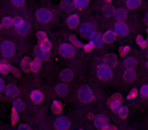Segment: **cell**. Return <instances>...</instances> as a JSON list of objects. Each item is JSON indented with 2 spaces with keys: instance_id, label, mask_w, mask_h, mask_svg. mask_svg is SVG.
I'll return each instance as SVG.
<instances>
[{
  "instance_id": "39",
  "label": "cell",
  "mask_w": 148,
  "mask_h": 130,
  "mask_svg": "<svg viewBox=\"0 0 148 130\" xmlns=\"http://www.w3.org/2000/svg\"><path fill=\"white\" fill-rule=\"evenodd\" d=\"M129 51H130L129 46H122V47L120 48V55L121 56L127 55V54L129 53Z\"/></svg>"
},
{
  "instance_id": "2",
  "label": "cell",
  "mask_w": 148,
  "mask_h": 130,
  "mask_svg": "<svg viewBox=\"0 0 148 130\" xmlns=\"http://www.w3.org/2000/svg\"><path fill=\"white\" fill-rule=\"evenodd\" d=\"M78 98L82 103H90L93 99V94L91 91L90 87L84 85V87H81L78 89Z\"/></svg>"
},
{
  "instance_id": "45",
  "label": "cell",
  "mask_w": 148,
  "mask_h": 130,
  "mask_svg": "<svg viewBox=\"0 0 148 130\" xmlns=\"http://www.w3.org/2000/svg\"><path fill=\"white\" fill-rule=\"evenodd\" d=\"M101 130H117V128L113 125H107L106 127H103V129H101Z\"/></svg>"
},
{
  "instance_id": "49",
  "label": "cell",
  "mask_w": 148,
  "mask_h": 130,
  "mask_svg": "<svg viewBox=\"0 0 148 130\" xmlns=\"http://www.w3.org/2000/svg\"><path fill=\"white\" fill-rule=\"evenodd\" d=\"M105 1H106V2H108V3H110L112 1V0H105Z\"/></svg>"
},
{
  "instance_id": "3",
  "label": "cell",
  "mask_w": 148,
  "mask_h": 130,
  "mask_svg": "<svg viewBox=\"0 0 148 130\" xmlns=\"http://www.w3.org/2000/svg\"><path fill=\"white\" fill-rule=\"evenodd\" d=\"M36 17L37 19L42 23H50L53 19V13L47 8H40L39 10L36 12Z\"/></svg>"
},
{
  "instance_id": "41",
  "label": "cell",
  "mask_w": 148,
  "mask_h": 130,
  "mask_svg": "<svg viewBox=\"0 0 148 130\" xmlns=\"http://www.w3.org/2000/svg\"><path fill=\"white\" fill-rule=\"evenodd\" d=\"M16 112V110L12 109V114H11V122H12V124H15L17 122V120H18V115H17Z\"/></svg>"
},
{
  "instance_id": "36",
  "label": "cell",
  "mask_w": 148,
  "mask_h": 130,
  "mask_svg": "<svg viewBox=\"0 0 148 130\" xmlns=\"http://www.w3.org/2000/svg\"><path fill=\"white\" fill-rule=\"evenodd\" d=\"M8 70H10V66L8 64L5 63H0V72L1 73H7Z\"/></svg>"
},
{
  "instance_id": "24",
  "label": "cell",
  "mask_w": 148,
  "mask_h": 130,
  "mask_svg": "<svg viewBox=\"0 0 148 130\" xmlns=\"http://www.w3.org/2000/svg\"><path fill=\"white\" fill-rule=\"evenodd\" d=\"M5 94L7 96H10V97H13V96H16L18 94V89L15 85H9L5 87Z\"/></svg>"
},
{
  "instance_id": "9",
  "label": "cell",
  "mask_w": 148,
  "mask_h": 130,
  "mask_svg": "<svg viewBox=\"0 0 148 130\" xmlns=\"http://www.w3.org/2000/svg\"><path fill=\"white\" fill-rule=\"evenodd\" d=\"M95 125L99 129H103L107 125H109V118L103 114H99L95 118Z\"/></svg>"
},
{
  "instance_id": "40",
  "label": "cell",
  "mask_w": 148,
  "mask_h": 130,
  "mask_svg": "<svg viewBox=\"0 0 148 130\" xmlns=\"http://www.w3.org/2000/svg\"><path fill=\"white\" fill-rule=\"evenodd\" d=\"M37 37H38V40H39L40 43L48 39V38H47V35H46V33H44V32H38Z\"/></svg>"
},
{
  "instance_id": "47",
  "label": "cell",
  "mask_w": 148,
  "mask_h": 130,
  "mask_svg": "<svg viewBox=\"0 0 148 130\" xmlns=\"http://www.w3.org/2000/svg\"><path fill=\"white\" fill-rule=\"evenodd\" d=\"M18 130H29V127L27 125H25V124H23V125H21L18 127Z\"/></svg>"
},
{
  "instance_id": "15",
  "label": "cell",
  "mask_w": 148,
  "mask_h": 130,
  "mask_svg": "<svg viewBox=\"0 0 148 130\" xmlns=\"http://www.w3.org/2000/svg\"><path fill=\"white\" fill-rule=\"evenodd\" d=\"M62 8L65 11H73L75 9V4H74V0H63L61 3Z\"/></svg>"
},
{
  "instance_id": "14",
  "label": "cell",
  "mask_w": 148,
  "mask_h": 130,
  "mask_svg": "<svg viewBox=\"0 0 148 130\" xmlns=\"http://www.w3.org/2000/svg\"><path fill=\"white\" fill-rule=\"evenodd\" d=\"M35 54H36V57H37V59L39 60H48V58H49V55H50V52H47L46 50L42 49L41 47H37L35 50Z\"/></svg>"
},
{
  "instance_id": "21",
  "label": "cell",
  "mask_w": 148,
  "mask_h": 130,
  "mask_svg": "<svg viewBox=\"0 0 148 130\" xmlns=\"http://www.w3.org/2000/svg\"><path fill=\"white\" fill-rule=\"evenodd\" d=\"M136 77V73L133 69H127V70L124 72V79L128 83H131L135 79Z\"/></svg>"
},
{
  "instance_id": "53",
  "label": "cell",
  "mask_w": 148,
  "mask_h": 130,
  "mask_svg": "<svg viewBox=\"0 0 148 130\" xmlns=\"http://www.w3.org/2000/svg\"><path fill=\"white\" fill-rule=\"evenodd\" d=\"M78 130H82V129H78Z\"/></svg>"
},
{
  "instance_id": "51",
  "label": "cell",
  "mask_w": 148,
  "mask_h": 130,
  "mask_svg": "<svg viewBox=\"0 0 148 130\" xmlns=\"http://www.w3.org/2000/svg\"><path fill=\"white\" fill-rule=\"evenodd\" d=\"M147 42H148V30H147Z\"/></svg>"
},
{
  "instance_id": "8",
  "label": "cell",
  "mask_w": 148,
  "mask_h": 130,
  "mask_svg": "<svg viewBox=\"0 0 148 130\" xmlns=\"http://www.w3.org/2000/svg\"><path fill=\"white\" fill-rule=\"evenodd\" d=\"M1 51H2V53L4 56L10 57V56L13 54V52H14V45L9 41L3 42L2 45H1Z\"/></svg>"
},
{
  "instance_id": "25",
  "label": "cell",
  "mask_w": 148,
  "mask_h": 130,
  "mask_svg": "<svg viewBox=\"0 0 148 130\" xmlns=\"http://www.w3.org/2000/svg\"><path fill=\"white\" fill-rule=\"evenodd\" d=\"M141 5V0H127L126 6L129 9H135Z\"/></svg>"
},
{
  "instance_id": "54",
  "label": "cell",
  "mask_w": 148,
  "mask_h": 130,
  "mask_svg": "<svg viewBox=\"0 0 148 130\" xmlns=\"http://www.w3.org/2000/svg\"><path fill=\"white\" fill-rule=\"evenodd\" d=\"M147 56H148V53H147Z\"/></svg>"
},
{
  "instance_id": "52",
  "label": "cell",
  "mask_w": 148,
  "mask_h": 130,
  "mask_svg": "<svg viewBox=\"0 0 148 130\" xmlns=\"http://www.w3.org/2000/svg\"><path fill=\"white\" fill-rule=\"evenodd\" d=\"M0 29H1V25H0Z\"/></svg>"
},
{
  "instance_id": "43",
  "label": "cell",
  "mask_w": 148,
  "mask_h": 130,
  "mask_svg": "<svg viewBox=\"0 0 148 130\" xmlns=\"http://www.w3.org/2000/svg\"><path fill=\"white\" fill-rule=\"evenodd\" d=\"M141 95L144 97H148V85H144L141 87Z\"/></svg>"
},
{
  "instance_id": "44",
  "label": "cell",
  "mask_w": 148,
  "mask_h": 130,
  "mask_svg": "<svg viewBox=\"0 0 148 130\" xmlns=\"http://www.w3.org/2000/svg\"><path fill=\"white\" fill-rule=\"evenodd\" d=\"M138 95V91L135 89H133L129 93V95H128V99H133V98H136Z\"/></svg>"
},
{
  "instance_id": "29",
  "label": "cell",
  "mask_w": 148,
  "mask_h": 130,
  "mask_svg": "<svg viewBox=\"0 0 148 130\" xmlns=\"http://www.w3.org/2000/svg\"><path fill=\"white\" fill-rule=\"evenodd\" d=\"M21 67H23V71H25V72L31 70V61H29V58H23V61H21Z\"/></svg>"
},
{
  "instance_id": "1",
  "label": "cell",
  "mask_w": 148,
  "mask_h": 130,
  "mask_svg": "<svg viewBox=\"0 0 148 130\" xmlns=\"http://www.w3.org/2000/svg\"><path fill=\"white\" fill-rule=\"evenodd\" d=\"M13 25H15L17 33L21 35H27L29 32V25L25 21H23V19H21V17H15L13 19Z\"/></svg>"
},
{
  "instance_id": "35",
  "label": "cell",
  "mask_w": 148,
  "mask_h": 130,
  "mask_svg": "<svg viewBox=\"0 0 148 130\" xmlns=\"http://www.w3.org/2000/svg\"><path fill=\"white\" fill-rule=\"evenodd\" d=\"M12 25H13V19H11L10 17H4L2 19V25H4V27L9 28Z\"/></svg>"
},
{
  "instance_id": "50",
  "label": "cell",
  "mask_w": 148,
  "mask_h": 130,
  "mask_svg": "<svg viewBox=\"0 0 148 130\" xmlns=\"http://www.w3.org/2000/svg\"><path fill=\"white\" fill-rule=\"evenodd\" d=\"M146 66H147V68H148V61L146 62Z\"/></svg>"
},
{
  "instance_id": "28",
  "label": "cell",
  "mask_w": 148,
  "mask_h": 130,
  "mask_svg": "<svg viewBox=\"0 0 148 130\" xmlns=\"http://www.w3.org/2000/svg\"><path fill=\"white\" fill-rule=\"evenodd\" d=\"M41 69V60L35 59L31 62V70L34 72H37Z\"/></svg>"
},
{
  "instance_id": "19",
  "label": "cell",
  "mask_w": 148,
  "mask_h": 130,
  "mask_svg": "<svg viewBox=\"0 0 148 130\" xmlns=\"http://www.w3.org/2000/svg\"><path fill=\"white\" fill-rule=\"evenodd\" d=\"M60 77H61L62 80L64 81H69L73 78V71L70 70V69H63V70L60 72Z\"/></svg>"
},
{
  "instance_id": "26",
  "label": "cell",
  "mask_w": 148,
  "mask_h": 130,
  "mask_svg": "<svg viewBox=\"0 0 148 130\" xmlns=\"http://www.w3.org/2000/svg\"><path fill=\"white\" fill-rule=\"evenodd\" d=\"M103 14H105L107 17H114V14H115V8L109 4L103 6Z\"/></svg>"
},
{
  "instance_id": "4",
  "label": "cell",
  "mask_w": 148,
  "mask_h": 130,
  "mask_svg": "<svg viewBox=\"0 0 148 130\" xmlns=\"http://www.w3.org/2000/svg\"><path fill=\"white\" fill-rule=\"evenodd\" d=\"M59 51H60V54H61L63 57H66V58H71L75 55V47L72 46L71 44H62L59 48Z\"/></svg>"
},
{
  "instance_id": "5",
  "label": "cell",
  "mask_w": 148,
  "mask_h": 130,
  "mask_svg": "<svg viewBox=\"0 0 148 130\" xmlns=\"http://www.w3.org/2000/svg\"><path fill=\"white\" fill-rule=\"evenodd\" d=\"M113 75L111 67L107 66V65H101L97 67V76L101 79V80H109Z\"/></svg>"
},
{
  "instance_id": "27",
  "label": "cell",
  "mask_w": 148,
  "mask_h": 130,
  "mask_svg": "<svg viewBox=\"0 0 148 130\" xmlns=\"http://www.w3.org/2000/svg\"><path fill=\"white\" fill-rule=\"evenodd\" d=\"M74 4L76 8L82 9L89 4V0H74Z\"/></svg>"
},
{
  "instance_id": "7",
  "label": "cell",
  "mask_w": 148,
  "mask_h": 130,
  "mask_svg": "<svg viewBox=\"0 0 148 130\" xmlns=\"http://www.w3.org/2000/svg\"><path fill=\"white\" fill-rule=\"evenodd\" d=\"M54 125L57 130H68L70 127V121L66 117H58L55 120Z\"/></svg>"
},
{
  "instance_id": "23",
  "label": "cell",
  "mask_w": 148,
  "mask_h": 130,
  "mask_svg": "<svg viewBox=\"0 0 148 130\" xmlns=\"http://www.w3.org/2000/svg\"><path fill=\"white\" fill-rule=\"evenodd\" d=\"M56 93L59 96H65L68 93V87L65 83H59L56 87Z\"/></svg>"
},
{
  "instance_id": "38",
  "label": "cell",
  "mask_w": 148,
  "mask_h": 130,
  "mask_svg": "<svg viewBox=\"0 0 148 130\" xmlns=\"http://www.w3.org/2000/svg\"><path fill=\"white\" fill-rule=\"evenodd\" d=\"M69 39H70V41L72 42V44H74V45L77 46V47H82V46H83L82 43H80V42L78 41V39H77V38L75 37V36H73V35L70 36Z\"/></svg>"
},
{
  "instance_id": "16",
  "label": "cell",
  "mask_w": 148,
  "mask_h": 130,
  "mask_svg": "<svg viewBox=\"0 0 148 130\" xmlns=\"http://www.w3.org/2000/svg\"><path fill=\"white\" fill-rule=\"evenodd\" d=\"M103 63L109 67L114 66L117 63V57H116L115 54H109V55H107L103 58Z\"/></svg>"
},
{
  "instance_id": "6",
  "label": "cell",
  "mask_w": 148,
  "mask_h": 130,
  "mask_svg": "<svg viewBox=\"0 0 148 130\" xmlns=\"http://www.w3.org/2000/svg\"><path fill=\"white\" fill-rule=\"evenodd\" d=\"M79 33L83 38H90L95 33V25L90 23H84L79 29Z\"/></svg>"
},
{
  "instance_id": "10",
  "label": "cell",
  "mask_w": 148,
  "mask_h": 130,
  "mask_svg": "<svg viewBox=\"0 0 148 130\" xmlns=\"http://www.w3.org/2000/svg\"><path fill=\"white\" fill-rule=\"evenodd\" d=\"M129 32V28L124 21H117L115 25V33L119 36H126Z\"/></svg>"
},
{
  "instance_id": "33",
  "label": "cell",
  "mask_w": 148,
  "mask_h": 130,
  "mask_svg": "<svg viewBox=\"0 0 148 130\" xmlns=\"http://www.w3.org/2000/svg\"><path fill=\"white\" fill-rule=\"evenodd\" d=\"M23 108H25V104L21 100H16L13 103V109L16 110V111H23Z\"/></svg>"
},
{
  "instance_id": "17",
  "label": "cell",
  "mask_w": 148,
  "mask_h": 130,
  "mask_svg": "<svg viewBox=\"0 0 148 130\" xmlns=\"http://www.w3.org/2000/svg\"><path fill=\"white\" fill-rule=\"evenodd\" d=\"M103 43H113L116 40V33L113 31H107L103 36Z\"/></svg>"
},
{
  "instance_id": "30",
  "label": "cell",
  "mask_w": 148,
  "mask_h": 130,
  "mask_svg": "<svg viewBox=\"0 0 148 130\" xmlns=\"http://www.w3.org/2000/svg\"><path fill=\"white\" fill-rule=\"evenodd\" d=\"M62 109H63V107H62V104L60 103L59 101H54L53 102V111L55 114H60L62 112Z\"/></svg>"
},
{
  "instance_id": "32",
  "label": "cell",
  "mask_w": 148,
  "mask_h": 130,
  "mask_svg": "<svg viewBox=\"0 0 148 130\" xmlns=\"http://www.w3.org/2000/svg\"><path fill=\"white\" fill-rule=\"evenodd\" d=\"M118 113H119V116L121 119H125L128 116V113H129V110H128L127 107H120V109L118 110Z\"/></svg>"
},
{
  "instance_id": "11",
  "label": "cell",
  "mask_w": 148,
  "mask_h": 130,
  "mask_svg": "<svg viewBox=\"0 0 148 130\" xmlns=\"http://www.w3.org/2000/svg\"><path fill=\"white\" fill-rule=\"evenodd\" d=\"M122 106V96L121 95H116L111 98L110 100V107L113 111L118 112L120 107Z\"/></svg>"
},
{
  "instance_id": "48",
  "label": "cell",
  "mask_w": 148,
  "mask_h": 130,
  "mask_svg": "<svg viewBox=\"0 0 148 130\" xmlns=\"http://www.w3.org/2000/svg\"><path fill=\"white\" fill-rule=\"evenodd\" d=\"M145 21H146V23L148 25V12L146 13V15H145Z\"/></svg>"
},
{
  "instance_id": "18",
  "label": "cell",
  "mask_w": 148,
  "mask_h": 130,
  "mask_svg": "<svg viewBox=\"0 0 148 130\" xmlns=\"http://www.w3.org/2000/svg\"><path fill=\"white\" fill-rule=\"evenodd\" d=\"M114 17H116L118 21H124L126 19H127V11L124 8H119L117 10H115V14Z\"/></svg>"
},
{
  "instance_id": "22",
  "label": "cell",
  "mask_w": 148,
  "mask_h": 130,
  "mask_svg": "<svg viewBox=\"0 0 148 130\" xmlns=\"http://www.w3.org/2000/svg\"><path fill=\"white\" fill-rule=\"evenodd\" d=\"M124 64H125V66L128 69H134L136 67V65H137V60L134 57H128L125 59Z\"/></svg>"
},
{
  "instance_id": "46",
  "label": "cell",
  "mask_w": 148,
  "mask_h": 130,
  "mask_svg": "<svg viewBox=\"0 0 148 130\" xmlns=\"http://www.w3.org/2000/svg\"><path fill=\"white\" fill-rule=\"evenodd\" d=\"M3 89H4V83H3L2 78H0V93L3 91Z\"/></svg>"
},
{
  "instance_id": "20",
  "label": "cell",
  "mask_w": 148,
  "mask_h": 130,
  "mask_svg": "<svg viewBox=\"0 0 148 130\" xmlns=\"http://www.w3.org/2000/svg\"><path fill=\"white\" fill-rule=\"evenodd\" d=\"M31 98L36 104H40L43 102L44 100V96L43 94L41 93L40 91H33L31 94Z\"/></svg>"
},
{
  "instance_id": "37",
  "label": "cell",
  "mask_w": 148,
  "mask_h": 130,
  "mask_svg": "<svg viewBox=\"0 0 148 130\" xmlns=\"http://www.w3.org/2000/svg\"><path fill=\"white\" fill-rule=\"evenodd\" d=\"M83 47V50H84L86 53H89L90 51H92L93 49H95V46L92 45V44L90 43V42H88V43L84 44V45L82 46Z\"/></svg>"
},
{
  "instance_id": "42",
  "label": "cell",
  "mask_w": 148,
  "mask_h": 130,
  "mask_svg": "<svg viewBox=\"0 0 148 130\" xmlns=\"http://www.w3.org/2000/svg\"><path fill=\"white\" fill-rule=\"evenodd\" d=\"M25 0H11V3L15 6H23L25 4Z\"/></svg>"
},
{
  "instance_id": "12",
  "label": "cell",
  "mask_w": 148,
  "mask_h": 130,
  "mask_svg": "<svg viewBox=\"0 0 148 130\" xmlns=\"http://www.w3.org/2000/svg\"><path fill=\"white\" fill-rule=\"evenodd\" d=\"M89 42L95 46V48H99L103 45V36L101 34L97 33L95 32L90 38H89Z\"/></svg>"
},
{
  "instance_id": "31",
  "label": "cell",
  "mask_w": 148,
  "mask_h": 130,
  "mask_svg": "<svg viewBox=\"0 0 148 130\" xmlns=\"http://www.w3.org/2000/svg\"><path fill=\"white\" fill-rule=\"evenodd\" d=\"M40 47H41L42 49L46 50L47 52H50L51 47H52V44H51V42L47 39V40H45V41H43V42H41V43H40Z\"/></svg>"
},
{
  "instance_id": "13",
  "label": "cell",
  "mask_w": 148,
  "mask_h": 130,
  "mask_svg": "<svg viewBox=\"0 0 148 130\" xmlns=\"http://www.w3.org/2000/svg\"><path fill=\"white\" fill-rule=\"evenodd\" d=\"M66 23H67L68 27L70 29H76L79 25V17L77 14H71L67 17L66 19Z\"/></svg>"
},
{
  "instance_id": "34",
  "label": "cell",
  "mask_w": 148,
  "mask_h": 130,
  "mask_svg": "<svg viewBox=\"0 0 148 130\" xmlns=\"http://www.w3.org/2000/svg\"><path fill=\"white\" fill-rule=\"evenodd\" d=\"M136 41H137V44L141 48H146V47H147V44H148L147 40L144 39L142 36H138V37L136 38Z\"/></svg>"
}]
</instances>
